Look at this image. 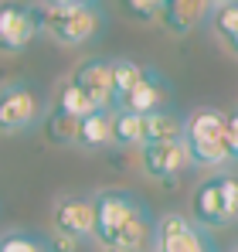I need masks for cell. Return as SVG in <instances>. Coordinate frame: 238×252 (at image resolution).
Returning <instances> with one entry per match:
<instances>
[{
    "instance_id": "30bf717a",
    "label": "cell",
    "mask_w": 238,
    "mask_h": 252,
    "mask_svg": "<svg viewBox=\"0 0 238 252\" xmlns=\"http://www.w3.org/2000/svg\"><path fill=\"white\" fill-rule=\"evenodd\" d=\"M191 211H194V221L201 228H225V225H232L228 198H225V177L201 181L194 188V198H191Z\"/></svg>"
},
{
    "instance_id": "ffe728a7",
    "label": "cell",
    "mask_w": 238,
    "mask_h": 252,
    "mask_svg": "<svg viewBox=\"0 0 238 252\" xmlns=\"http://www.w3.org/2000/svg\"><path fill=\"white\" fill-rule=\"evenodd\" d=\"M0 252H51V246H48V239H41L34 232H3Z\"/></svg>"
},
{
    "instance_id": "cb8c5ba5",
    "label": "cell",
    "mask_w": 238,
    "mask_h": 252,
    "mask_svg": "<svg viewBox=\"0 0 238 252\" xmlns=\"http://www.w3.org/2000/svg\"><path fill=\"white\" fill-rule=\"evenodd\" d=\"M228 147H232V160H238V109L228 113Z\"/></svg>"
},
{
    "instance_id": "8fae6325",
    "label": "cell",
    "mask_w": 238,
    "mask_h": 252,
    "mask_svg": "<svg viewBox=\"0 0 238 252\" xmlns=\"http://www.w3.org/2000/svg\"><path fill=\"white\" fill-rule=\"evenodd\" d=\"M167 102H170V85H167V79L160 75L157 68L147 65V75L140 79V85H136L133 92H126V95L119 99L116 109H129V113L150 116V113H157V109H167Z\"/></svg>"
},
{
    "instance_id": "8992f818",
    "label": "cell",
    "mask_w": 238,
    "mask_h": 252,
    "mask_svg": "<svg viewBox=\"0 0 238 252\" xmlns=\"http://www.w3.org/2000/svg\"><path fill=\"white\" fill-rule=\"evenodd\" d=\"M95 194H65L55 201L51 208V228L58 235H68L75 242H85V239H95Z\"/></svg>"
},
{
    "instance_id": "2e32d148",
    "label": "cell",
    "mask_w": 238,
    "mask_h": 252,
    "mask_svg": "<svg viewBox=\"0 0 238 252\" xmlns=\"http://www.w3.org/2000/svg\"><path fill=\"white\" fill-rule=\"evenodd\" d=\"M44 129H48L51 143H61V147H79V129H82V120L55 106V109L48 113V120H44Z\"/></svg>"
},
{
    "instance_id": "3957f363",
    "label": "cell",
    "mask_w": 238,
    "mask_h": 252,
    "mask_svg": "<svg viewBox=\"0 0 238 252\" xmlns=\"http://www.w3.org/2000/svg\"><path fill=\"white\" fill-rule=\"evenodd\" d=\"M44 34L55 44H65V48L89 44L102 34V10L95 7V0L65 3V7H44Z\"/></svg>"
},
{
    "instance_id": "ac0fdd59",
    "label": "cell",
    "mask_w": 238,
    "mask_h": 252,
    "mask_svg": "<svg viewBox=\"0 0 238 252\" xmlns=\"http://www.w3.org/2000/svg\"><path fill=\"white\" fill-rule=\"evenodd\" d=\"M211 24H214L218 38L228 44V51L238 55V3H218Z\"/></svg>"
},
{
    "instance_id": "603a6c76",
    "label": "cell",
    "mask_w": 238,
    "mask_h": 252,
    "mask_svg": "<svg viewBox=\"0 0 238 252\" xmlns=\"http://www.w3.org/2000/svg\"><path fill=\"white\" fill-rule=\"evenodd\" d=\"M48 246H51V252H79L82 242H75V239H68V235H58V232H55V235L48 239Z\"/></svg>"
},
{
    "instance_id": "44dd1931",
    "label": "cell",
    "mask_w": 238,
    "mask_h": 252,
    "mask_svg": "<svg viewBox=\"0 0 238 252\" xmlns=\"http://www.w3.org/2000/svg\"><path fill=\"white\" fill-rule=\"evenodd\" d=\"M122 7H126V14L129 17H136V21H157L160 14H163V0H122Z\"/></svg>"
},
{
    "instance_id": "277c9868",
    "label": "cell",
    "mask_w": 238,
    "mask_h": 252,
    "mask_svg": "<svg viewBox=\"0 0 238 252\" xmlns=\"http://www.w3.org/2000/svg\"><path fill=\"white\" fill-rule=\"evenodd\" d=\"M44 116V102L41 92L24 79L0 85V133L14 136V133H31Z\"/></svg>"
},
{
    "instance_id": "4fadbf2b",
    "label": "cell",
    "mask_w": 238,
    "mask_h": 252,
    "mask_svg": "<svg viewBox=\"0 0 238 252\" xmlns=\"http://www.w3.org/2000/svg\"><path fill=\"white\" fill-rule=\"evenodd\" d=\"M113 120H116V109H95L82 120L79 129V147L82 150H102L113 143Z\"/></svg>"
},
{
    "instance_id": "9a60e30c",
    "label": "cell",
    "mask_w": 238,
    "mask_h": 252,
    "mask_svg": "<svg viewBox=\"0 0 238 252\" xmlns=\"http://www.w3.org/2000/svg\"><path fill=\"white\" fill-rule=\"evenodd\" d=\"M167 140H184V120L174 109H157L147 116V143H167Z\"/></svg>"
},
{
    "instance_id": "d6986e66",
    "label": "cell",
    "mask_w": 238,
    "mask_h": 252,
    "mask_svg": "<svg viewBox=\"0 0 238 252\" xmlns=\"http://www.w3.org/2000/svg\"><path fill=\"white\" fill-rule=\"evenodd\" d=\"M113 75H116V102H119L126 92H133L140 85V79L147 75V65H140L133 58H113Z\"/></svg>"
},
{
    "instance_id": "e0dca14e",
    "label": "cell",
    "mask_w": 238,
    "mask_h": 252,
    "mask_svg": "<svg viewBox=\"0 0 238 252\" xmlns=\"http://www.w3.org/2000/svg\"><path fill=\"white\" fill-rule=\"evenodd\" d=\"M55 106H58V109H65V113H72V116H79V120H85L89 113H95V109H99V106L92 102V95H89V92H85V89H82L72 75L61 82Z\"/></svg>"
},
{
    "instance_id": "484cf974",
    "label": "cell",
    "mask_w": 238,
    "mask_h": 252,
    "mask_svg": "<svg viewBox=\"0 0 238 252\" xmlns=\"http://www.w3.org/2000/svg\"><path fill=\"white\" fill-rule=\"evenodd\" d=\"M214 3H238V0H214Z\"/></svg>"
},
{
    "instance_id": "4316f807",
    "label": "cell",
    "mask_w": 238,
    "mask_h": 252,
    "mask_svg": "<svg viewBox=\"0 0 238 252\" xmlns=\"http://www.w3.org/2000/svg\"><path fill=\"white\" fill-rule=\"evenodd\" d=\"M232 252H238V246H235V249H232Z\"/></svg>"
},
{
    "instance_id": "9c48e42d",
    "label": "cell",
    "mask_w": 238,
    "mask_h": 252,
    "mask_svg": "<svg viewBox=\"0 0 238 252\" xmlns=\"http://www.w3.org/2000/svg\"><path fill=\"white\" fill-rule=\"evenodd\" d=\"M72 79L92 95L99 109H116V75H113V58H85Z\"/></svg>"
},
{
    "instance_id": "52a82bcc",
    "label": "cell",
    "mask_w": 238,
    "mask_h": 252,
    "mask_svg": "<svg viewBox=\"0 0 238 252\" xmlns=\"http://www.w3.org/2000/svg\"><path fill=\"white\" fill-rule=\"evenodd\" d=\"M153 252H218V246L198 221L170 211L157 221V249Z\"/></svg>"
},
{
    "instance_id": "ba28073f",
    "label": "cell",
    "mask_w": 238,
    "mask_h": 252,
    "mask_svg": "<svg viewBox=\"0 0 238 252\" xmlns=\"http://www.w3.org/2000/svg\"><path fill=\"white\" fill-rule=\"evenodd\" d=\"M140 167L150 181L174 184L191 164V150L184 140H167V143H143L140 147Z\"/></svg>"
},
{
    "instance_id": "5bb4252c",
    "label": "cell",
    "mask_w": 238,
    "mask_h": 252,
    "mask_svg": "<svg viewBox=\"0 0 238 252\" xmlns=\"http://www.w3.org/2000/svg\"><path fill=\"white\" fill-rule=\"evenodd\" d=\"M113 143H116V147H143V143H147V116L129 113V109H116Z\"/></svg>"
},
{
    "instance_id": "7c38bea8",
    "label": "cell",
    "mask_w": 238,
    "mask_h": 252,
    "mask_svg": "<svg viewBox=\"0 0 238 252\" xmlns=\"http://www.w3.org/2000/svg\"><path fill=\"white\" fill-rule=\"evenodd\" d=\"M214 7H218L214 0H163L160 21L170 34H187L214 17Z\"/></svg>"
},
{
    "instance_id": "6da1fadb",
    "label": "cell",
    "mask_w": 238,
    "mask_h": 252,
    "mask_svg": "<svg viewBox=\"0 0 238 252\" xmlns=\"http://www.w3.org/2000/svg\"><path fill=\"white\" fill-rule=\"evenodd\" d=\"M95 242L102 252H153L157 249V218L147 201L133 191L106 188L95 194Z\"/></svg>"
},
{
    "instance_id": "7a4b0ae2",
    "label": "cell",
    "mask_w": 238,
    "mask_h": 252,
    "mask_svg": "<svg viewBox=\"0 0 238 252\" xmlns=\"http://www.w3.org/2000/svg\"><path fill=\"white\" fill-rule=\"evenodd\" d=\"M184 143L191 150L194 167L218 170L232 164V147H228V113L214 106H201L184 120Z\"/></svg>"
},
{
    "instance_id": "d4e9b609",
    "label": "cell",
    "mask_w": 238,
    "mask_h": 252,
    "mask_svg": "<svg viewBox=\"0 0 238 252\" xmlns=\"http://www.w3.org/2000/svg\"><path fill=\"white\" fill-rule=\"evenodd\" d=\"M65 3H89V0H48V7H65Z\"/></svg>"
},
{
    "instance_id": "7402d4cb",
    "label": "cell",
    "mask_w": 238,
    "mask_h": 252,
    "mask_svg": "<svg viewBox=\"0 0 238 252\" xmlns=\"http://www.w3.org/2000/svg\"><path fill=\"white\" fill-rule=\"evenodd\" d=\"M225 198H228V218L238 221V177H225Z\"/></svg>"
},
{
    "instance_id": "5b68a950",
    "label": "cell",
    "mask_w": 238,
    "mask_h": 252,
    "mask_svg": "<svg viewBox=\"0 0 238 252\" xmlns=\"http://www.w3.org/2000/svg\"><path fill=\"white\" fill-rule=\"evenodd\" d=\"M44 31V7L24 3V0H3L0 3V51L21 55L28 44Z\"/></svg>"
}]
</instances>
